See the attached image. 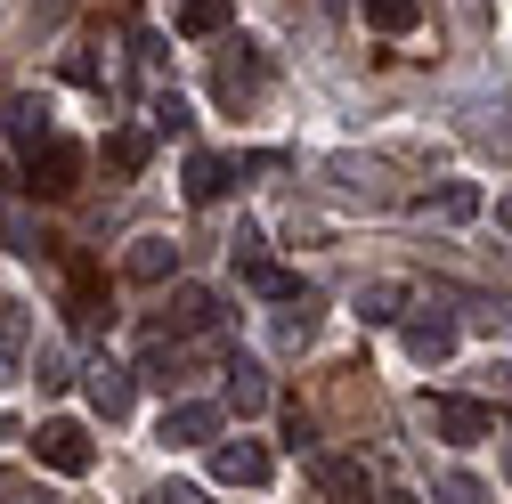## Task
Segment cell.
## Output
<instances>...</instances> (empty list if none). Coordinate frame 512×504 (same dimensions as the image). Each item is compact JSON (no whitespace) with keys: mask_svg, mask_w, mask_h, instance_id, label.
<instances>
[{"mask_svg":"<svg viewBox=\"0 0 512 504\" xmlns=\"http://www.w3.org/2000/svg\"><path fill=\"white\" fill-rule=\"evenodd\" d=\"M439 504H488V488H480L472 472H447V480H439Z\"/></svg>","mask_w":512,"mask_h":504,"instance_id":"23","label":"cell"},{"mask_svg":"<svg viewBox=\"0 0 512 504\" xmlns=\"http://www.w3.org/2000/svg\"><path fill=\"white\" fill-rule=\"evenodd\" d=\"M309 480H317L326 504H374V480H366V464H350V456H309Z\"/></svg>","mask_w":512,"mask_h":504,"instance_id":"5","label":"cell"},{"mask_svg":"<svg viewBox=\"0 0 512 504\" xmlns=\"http://www.w3.org/2000/svg\"><path fill=\"white\" fill-rule=\"evenodd\" d=\"M252 82H261V57H228V66H220V82H212V90H220L228 106H244V98H252Z\"/></svg>","mask_w":512,"mask_h":504,"instance_id":"18","label":"cell"},{"mask_svg":"<svg viewBox=\"0 0 512 504\" xmlns=\"http://www.w3.org/2000/svg\"><path fill=\"white\" fill-rule=\"evenodd\" d=\"M82 391H90V407L114 423V415H131V391H139V374H131V366H114V358H90V366H82Z\"/></svg>","mask_w":512,"mask_h":504,"instance_id":"4","label":"cell"},{"mask_svg":"<svg viewBox=\"0 0 512 504\" xmlns=\"http://www.w3.org/2000/svg\"><path fill=\"white\" fill-rule=\"evenodd\" d=\"M472 212H480V187H464V179L439 187V220H472Z\"/></svg>","mask_w":512,"mask_h":504,"instance_id":"22","label":"cell"},{"mask_svg":"<svg viewBox=\"0 0 512 504\" xmlns=\"http://www.w3.org/2000/svg\"><path fill=\"white\" fill-rule=\"evenodd\" d=\"M33 456H41L49 472H66V480H74V472H90V431L57 415V423H41V431H33Z\"/></svg>","mask_w":512,"mask_h":504,"instance_id":"2","label":"cell"},{"mask_svg":"<svg viewBox=\"0 0 512 504\" xmlns=\"http://www.w3.org/2000/svg\"><path fill=\"white\" fill-rule=\"evenodd\" d=\"M423 415H431V431H439V439H456V448H472V439H488V431H496V415H488L480 399H431Z\"/></svg>","mask_w":512,"mask_h":504,"instance_id":"6","label":"cell"},{"mask_svg":"<svg viewBox=\"0 0 512 504\" xmlns=\"http://www.w3.org/2000/svg\"><path fill=\"white\" fill-rule=\"evenodd\" d=\"M488 383H496V391H512V358H496V366H488Z\"/></svg>","mask_w":512,"mask_h":504,"instance_id":"26","label":"cell"},{"mask_svg":"<svg viewBox=\"0 0 512 504\" xmlns=\"http://www.w3.org/2000/svg\"><path fill=\"white\" fill-rule=\"evenodd\" d=\"M9 139H17L25 155H41V147H49V122H41V106H33V98H9Z\"/></svg>","mask_w":512,"mask_h":504,"instance_id":"15","label":"cell"},{"mask_svg":"<svg viewBox=\"0 0 512 504\" xmlns=\"http://www.w3.org/2000/svg\"><path fill=\"white\" fill-rule=\"evenodd\" d=\"M106 163H114L122 179H131V171H147V131H114V139H106Z\"/></svg>","mask_w":512,"mask_h":504,"instance_id":"19","label":"cell"},{"mask_svg":"<svg viewBox=\"0 0 512 504\" xmlns=\"http://www.w3.org/2000/svg\"><path fill=\"white\" fill-rule=\"evenodd\" d=\"M74 171H82L74 139H49L41 155H25V187H33V196H74Z\"/></svg>","mask_w":512,"mask_h":504,"instance_id":"3","label":"cell"},{"mask_svg":"<svg viewBox=\"0 0 512 504\" xmlns=\"http://www.w3.org/2000/svg\"><path fill=\"white\" fill-rule=\"evenodd\" d=\"M220 374H228V407H236V415H261V407H269V374L252 366V358H228Z\"/></svg>","mask_w":512,"mask_h":504,"instance_id":"11","label":"cell"},{"mask_svg":"<svg viewBox=\"0 0 512 504\" xmlns=\"http://www.w3.org/2000/svg\"><path fill=\"white\" fill-rule=\"evenodd\" d=\"M212 318H220V301H212L204 285H179V293H171V326H179V334H204Z\"/></svg>","mask_w":512,"mask_h":504,"instance_id":"12","label":"cell"},{"mask_svg":"<svg viewBox=\"0 0 512 504\" xmlns=\"http://www.w3.org/2000/svg\"><path fill=\"white\" fill-rule=\"evenodd\" d=\"M399 309H407V285H399V277H374V285L358 293V318H366V326H391Z\"/></svg>","mask_w":512,"mask_h":504,"instance_id":"13","label":"cell"},{"mask_svg":"<svg viewBox=\"0 0 512 504\" xmlns=\"http://www.w3.org/2000/svg\"><path fill=\"white\" fill-rule=\"evenodd\" d=\"M277 334H285V342H309V334H317V293L285 301V318H277Z\"/></svg>","mask_w":512,"mask_h":504,"instance_id":"21","label":"cell"},{"mask_svg":"<svg viewBox=\"0 0 512 504\" xmlns=\"http://www.w3.org/2000/svg\"><path fill=\"white\" fill-rule=\"evenodd\" d=\"M17 496H25V480H17V472H0V504H17Z\"/></svg>","mask_w":512,"mask_h":504,"instance_id":"25","label":"cell"},{"mask_svg":"<svg viewBox=\"0 0 512 504\" xmlns=\"http://www.w3.org/2000/svg\"><path fill=\"white\" fill-rule=\"evenodd\" d=\"M228 25V0H179V33L187 41H204V33H220Z\"/></svg>","mask_w":512,"mask_h":504,"instance_id":"16","label":"cell"},{"mask_svg":"<svg viewBox=\"0 0 512 504\" xmlns=\"http://www.w3.org/2000/svg\"><path fill=\"white\" fill-rule=\"evenodd\" d=\"M33 383H41V391H66V383H74V358L57 350V342H41V358H33Z\"/></svg>","mask_w":512,"mask_h":504,"instance_id":"20","label":"cell"},{"mask_svg":"<svg viewBox=\"0 0 512 504\" xmlns=\"http://www.w3.org/2000/svg\"><path fill=\"white\" fill-rule=\"evenodd\" d=\"M391 504H415V496H391Z\"/></svg>","mask_w":512,"mask_h":504,"instance_id":"30","label":"cell"},{"mask_svg":"<svg viewBox=\"0 0 512 504\" xmlns=\"http://www.w3.org/2000/svg\"><path fill=\"white\" fill-rule=\"evenodd\" d=\"M504 464H512V439H504Z\"/></svg>","mask_w":512,"mask_h":504,"instance_id":"29","label":"cell"},{"mask_svg":"<svg viewBox=\"0 0 512 504\" xmlns=\"http://www.w3.org/2000/svg\"><path fill=\"white\" fill-rule=\"evenodd\" d=\"M171 269H179V244L171 236H139L131 252H122V277H131V285H171Z\"/></svg>","mask_w":512,"mask_h":504,"instance_id":"8","label":"cell"},{"mask_svg":"<svg viewBox=\"0 0 512 504\" xmlns=\"http://www.w3.org/2000/svg\"><path fill=\"white\" fill-rule=\"evenodd\" d=\"M33 350V318H25V301H9L0 293V383L17 374V358Z\"/></svg>","mask_w":512,"mask_h":504,"instance_id":"10","label":"cell"},{"mask_svg":"<svg viewBox=\"0 0 512 504\" xmlns=\"http://www.w3.org/2000/svg\"><path fill=\"white\" fill-rule=\"evenodd\" d=\"M155 131H163V139L187 131V106H179V98H155Z\"/></svg>","mask_w":512,"mask_h":504,"instance_id":"24","label":"cell"},{"mask_svg":"<svg viewBox=\"0 0 512 504\" xmlns=\"http://www.w3.org/2000/svg\"><path fill=\"white\" fill-rule=\"evenodd\" d=\"M407 350H415L423 366H439L447 350H456V318H439V309H415V318H407Z\"/></svg>","mask_w":512,"mask_h":504,"instance_id":"9","label":"cell"},{"mask_svg":"<svg viewBox=\"0 0 512 504\" xmlns=\"http://www.w3.org/2000/svg\"><path fill=\"white\" fill-rule=\"evenodd\" d=\"M496 220H504V228H512V196H504V204H496Z\"/></svg>","mask_w":512,"mask_h":504,"instance_id":"28","label":"cell"},{"mask_svg":"<svg viewBox=\"0 0 512 504\" xmlns=\"http://www.w3.org/2000/svg\"><path fill=\"white\" fill-rule=\"evenodd\" d=\"M163 439H171V448H212V439H220V407H204V399L163 407Z\"/></svg>","mask_w":512,"mask_h":504,"instance_id":"7","label":"cell"},{"mask_svg":"<svg viewBox=\"0 0 512 504\" xmlns=\"http://www.w3.org/2000/svg\"><path fill=\"white\" fill-rule=\"evenodd\" d=\"M187 196H196V204H220V196H228V163H220V155H187Z\"/></svg>","mask_w":512,"mask_h":504,"instance_id":"14","label":"cell"},{"mask_svg":"<svg viewBox=\"0 0 512 504\" xmlns=\"http://www.w3.org/2000/svg\"><path fill=\"white\" fill-rule=\"evenodd\" d=\"M155 504H204V496H196V488H163Z\"/></svg>","mask_w":512,"mask_h":504,"instance_id":"27","label":"cell"},{"mask_svg":"<svg viewBox=\"0 0 512 504\" xmlns=\"http://www.w3.org/2000/svg\"><path fill=\"white\" fill-rule=\"evenodd\" d=\"M415 17H423V0H366L374 33H415Z\"/></svg>","mask_w":512,"mask_h":504,"instance_id":"17","label":"cell"},{"mask_svg":"<svg viewBox=\"0 0 512 504\" xmlns=\"http://www.w3.org/2000/svg\"><path fill=\"white\" fill-rule=\"evenodd\" d=\"M277 464H269V448L261 439H212V480L220 488H261Z\"/></svg>","mask_w":512,"mask_h":504,"instance_id":"1","label":"cell"}]
</instances>
